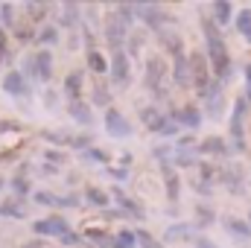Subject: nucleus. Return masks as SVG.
<instances>
[{"label":"nucleus","instance_id":"obj_1","mask_svg":"<svg viewBox=\"0 0 251 248\" xmlns=\"http://www.w3.org/2000/svg\"><path fill=\"white\" fill-rule=\"evenodd\" d=\"M201 29H204V41H207V62L216 73V82H225L231 76V56H228L225 38H222V32L216 29V24L210 18L201 21Z\"/></svg>","mask_w":251,"mask_h":248},{"label":"nucleus","instance_id":"obj_2","mask_svg":"<svg viewBox=\"0 0 251 248\" xmlns=\"http://www.w3.org/2000/svg\"><path fill=\"white\" fill-rule=\"evenodd\" d=\"M140 120H143V125H146L149 131H155V134H161V137H176L178 128H181L178 123H173L167 114H161V108H143V111H140Z\"/></svg>","mask_w":251,"mask_h":248},{"label":"nucleus","instance_id":"obj_3","mask_svg":"<svg viewBox=\"0 0 251 248\" xmlns=\"http://www.w3.org/2000/svg\"><path fill=\"white\" fill-rule=\"evenodd\" d=\"M207 56L204 53H193L190 56V70H193V85H196V94L204 99L207 97V91H210V85H213V79H210V73H207Z\"/></svg>","mask_w":251,"mask_h":248},{"label":"nucleus","instance_id":"obj_4","mask_svg":"<svg viewBox=\"0 0 251 248\" xmlns=\"http://www.w3.org/2000/svg\"><path fill=\"white\" fill-rule=\"evenodd\" d=\"M246 111H249V97H237L234 111H231V140H234V149H237V152L246 149V131H243Z\"/></svg>","mask_w":251,"mask_h":248},{"label":"nucleus","instance_id":"obj_5","mask_svg":"<svg viewBox=\"0 0 251 248\" xmlns=\"http://www.w3.org/2000/svg\"><path fill=\"white\" fill-rule=\"evenodd\" d=\"M146 88L155 97H167V64L161 62L158 56H152L146 62Z\"/></svg>","mask_w":251,"mask_h":248},{"label":"nucleus","instance_id":"obj_6","mask_svg":"<svg viewBox=\"0 0 251 248\" xmlns=\"http://www.w3.org/2000/svg\"><path fill=\"white\" fill-rule=\"evenodd\" d=\"M131 6H134V18H140L152 29H161L164 24H170V15L155 3H131Z\"/></svg>","mask_w":251,"mask_h":248},{"label":"nucleus","instance_id":"obj_7","mask_svg":"<svg viewBox=\"0 0 251 248\" xmlns=\"http://www.w3.org/2000/svg\"><path fill=\"white\" fill-rule=\"evenodd\" d=\"M32 231L38 237H59L62 240L64 234H70V225H67V219H62V216H47V219L32 222Z\"/></svg>","mask_w":251,"mask_h":248},{"label":"nucleus","instance_id":"obj_8","mask_svg":"<svg viewBox=\"0 0 251 248\" xmlns=\"http://www.w3.org/2000/svg\"><path fill=\"white\" fill-rule=\"evenodd\" d=\"M29 70H32V76H35L38 82H50V76H53V56H50L47 50L35 53V56L29 59Z\"/></svg>","mask_w":251,"mask_h":248},{"label":"nucleus","instance_id":"obj_9","mask_svg":"<svg viewBox=\"0 0 251 248\" xmlns=\"http://www.w3.org/2000/svg\"><path fill=\"white\" fill-rule=\"evenodd\" d=\"M3 91L9 94V97H29V85H26V79H24V73L21 70H9L6 76H3Z\"/></svg>","mask_w":251,"mask_h":248},{"label":"nucleus","instance_id":"obj_10","mask_svg":"<svg viewBox=\"0 0 251 248\" xmlns=\"http://www.w3.org/2000/svg\"><path fill=\"white\" fill-rule=\"evenodd\" d=\"M105 128H108L111 137H128L131 134V123L126 120L117 108H108L105 111Z\"/></svg>","mask_w":251,"mask_h":248},{"label":"nucleus","instance_id":"obj_11","mask_svg":"<svg viewBox=\"0 0 251 248\" xmlns=\"http://www.w3.org/2000/svg\"><path fill=\"white\" fill-rule=\"evenodd\" d=\"M105 38H108V44H111V50L117 53V50H123L126 44V26L120 24V18L114 15V18H108V24H105Z\"/></svg>","mask_w":251,"mask_h":248},{"label":"nucleus","instance_id":"obj_12","mask_svg":"<svg viewBox=\"0 0 251 248\" xmlns=\"http://www.w3.org/2000/svg\"><path fill=\"white\" fill-rule=\"evenodd\" d=\"M173 82L178 85V88H187L193 85V70H190V59L181 53V56H176V62H173Z\"/></svg>","mask_w":251,"mask_h":248},{"label":"nucleus","instance_id":"obj_13","mask_svg":"<svg viewBox=\"0 0 251 248\" xmlns=\"http://www.w3.org/2000/svg\"><path fill=\"white\" fill-rule=\"evenodd\" d=\"M170 120L178 123V125H184V128H199V125H201V114H199V108L184 105V108H176V111L170 114Z\"/></svg>","mask_w":251,"mask_h":248},{"label":"nucleus","instance_id":"obj_14","mask_svg":"<svg viewBox=\"0 0 251 248\" xmlns=\"http://www.w3.org/2000/svg\"><path fill=\"white\" fill-rule=\"evenodd\" d=\"M111 79L114 85H128V53L126 50H117L111 59Z\"/></svg>","mask_w":251,"mask_h":248},{"label":"nucleus","instance_id":"obj_15","mask_svg":"<svg viewBox=\"0 0 251 248\" xmlns=\"http://www.w3.org/2000/svg\"><path fill=\"white\" fill-rule=\"evenodd\" d=\"M67 114H70L79 125H94V111H91V105H85L82 99L67 102Z\"/></svg>","mask_w":251,"mask_h":248},{"label":"nucleus","instance_id":"obj_16","mask_svg":"<svg viewBox=\"0 0 251 248\" xmlns=\"http://www.w3.org/2000/svg\"><path fill=\"white\" fill-rule=\"evenodd\" d=\"M199 155H213V158H225L228 155V143L222 137H204L199 143Z\"/></svg>","mask_w":251,"mask_h":248},{"label":"nucleus","instance_id":"obj_17","mask_svg":"<svg viewBox=\"0 0 251 248\" xmlns=\"http://www.w3.org/2000/svg\"><path fill=\"white\" fill-rule=\"evenodd\" d=\"M204 102H207V114H210V117H219V111H222V85H219V82L210 85Z\"/></svg>","mask_w":251,"mask_h":248},{"label":"nucleus","instance_id":"obj_18","mask_svg":"<svg viewBox=\"0 0 251 248\" xmlns=\"http://www.w3.org/2000/svg\"><path fill=\"white\" fill-rule=\"evenodd\" d=\"M64 94H67L70 102L79 99V94H82V70H73V73L64 79Z\"/></svg>","mask_w":251,"mask_h":248},{"label":"nucleus","instance_id":"obj_19","mask_svg":"<svg viewBox=\"0 0 251 248\" xmlns=\"http://www.w3.org/2000/svg\"><path fill=\"white\" fill-rule=\"evenodd\" d=\"M225 228H228V234H234V237H240V240H251V225H249V219L243 222V219H234V216H228V219H225Z\"/></svg>","mask_w":251,"mask_h":248},{"label":"nucleus","instance_id":"obj_20","mask_svg":"<svg viewBox=\"0 0 251 248\" xmlns=\"http://www.w3.org/2000/svg\"><path fill=\"white\" fill-rule=\"evenodd\" d=\"M222 184L228 187L231 193H243V170L240 167H231L222 173Z\"/></svg>","mask_w":251,"mask_h":248},{"label":"nucleus","instance_id":"obj_21","mask_svg":"<svg viewBox=\"0 0 251 248\" xmlns=\"http://www.w3.org/2000/svg\"><path fill=\"white\" fill-rule=\"evenodd\" d=\"M114 201L120 204V210H123V213H128V216H137V219H143V216H146V213H143V207H140V204H134L131 198H126L120 190H114Z\"/></svg>","mask_w":251,"mask_h":248},{"label":"nucleus","instance_id":"obj_22","mask_svg":"<svg viewBox=\"0 0 251 248\" xmlns=\"http://www.w3.org/2000/svg\"><path fill=\"white\" fill-rule=\"evenodd\" d=\"M164 184H167V198H170V201H178V190H181V184H178V175L170 170V164L164 167Z\"/></svg>","mask_w":251,"mask_h":248},{"label":"nucleus","instance_id":"obj_23","mask_svg":"<svg viewBox=\"0 0 251 248\" xmlns=\"http://www.w3.org/2000/svg\"><path fill=\"white\" fill-rule=\"evenodd\" d=\"M231 12H234V6H231L228 0H216V3H213V24L225 26V24L231 21Z\"/></svg>","mask_w":251,"mask_h":248},{"label":"nucleus","instance_id":"obj_24","mask_svg":"<svg viewBox=\"0 0 251 248\" xmlns=\"http://www.w3.org/2000/svg\"><path fill=\"white\" fill-rule=\"evenodd\" d=\"M213 219H216V213H213V207H207V204H196V228H207V225H213Z\"/></svg>","mask_w":251,"mask_h":248},{"label":"nucleus","instance_id":"obj_25","mask_svg":"<svg viewBox=\"0 0 251 248\" xmlns=\"http://www.w3.org/2000/svg\"><path fill=\"white\" fill-rule=\"evenodd\" d=\"M85 198H88L94 207H105V204L111 201V198H108V193H105V190H100V187H88V190H85Z\"/></svg>","mask_w":251,"mask_h":248},{"label":"nucleus","instance_id":"obj_26","mask_svg":"<svg viewBox=\"0 0 251 248\" xmlns=\"http://www.w3.org/2000/svg\"><path fill=\"white\" fill-rule=\"evenodd\" d=\"M88 67H91L94 73H105V70H108V62H105V56H102L100 50H88Z\"/></svg>","mask_w":251,"mask_h":248},{"label":"nucleus","instance_id":"obj_27","mask_svg":"<svg viewBox=\"0 0 251 248\" xmlns=\"http://www.w3.org/2000/svg\"><path fill=\"white\" fill-rule=\"evenodd\" d=\"M85 237H88V243H94L97 248H111L114 246V237H108V234H102V231H91V228H88Z\"/></svg>","mask_w":251,"mask_h":248},{"label":"nucleus","instance_id":"obj_28","mask_svg":"<svg viewBox=\"0 0 251 248\" xmlns=\"http://www.w3.org/2000/svg\"><path fill=\"white\" fill-rule=\"evenodd\" d=\"M237 29L243 32V38L251 44V9H243V12L237 15Z\"/></svg>","mask_w":251,"mask_h":248},{"label":"nucleus","instance_id":"obj_29","mask_svg":"<svg viewBox=\"0 0 251 248\" xmlns=\"http://www.w3.org/2000/svg\"><path fill=\"white\" fill-rule=\"evenodd\" d=\"M134 246H137L134 231H120V234H114V246L111 248H134Z\"/></svg>","mask_w":251,"mask_h":248},{"label":"nucleus","instance_id":"obj_30","mask_svg":"<svg viewBox=\"0 0 251 248\" xmlns=\"http://www.w3.org/2000/svg\"><path fill=\"white\" fill-rule=\"evenodd\" d=\"M134 240H137V246H140V248H164L155 237H152V234H149V231H143V228H140V231H134Z\"/></svg>","mask_w":251,"mask_h":248},{"label":"nucleus","instance_id":"obj_31","mask_svg":"<svg viewBox=\"0 0 251 248\" xmlns=\"http://www.w3.org/2000/svg\"><path fill=\"white\" fill-rule=\"evenodd\" d=\"M79 6L76 3H64V15H62V24L64 26H76V21H79Z\"/></svg>","mask_w":251,"mask_h":248},{"label":"nucleus","instance_id":"obj_32","mask_svg":"<svg viewBox=\"0 0 251 248\" xmlns=\"http://www.w3.org/2000/svg\"><path fill=\"white\" fill-rule=\"evenodd\" d=\"M82 158H85V161H94V164H108V155H105L102 149H94V146H91V149H85V152H82Z\"/></svg>","mask_w":251,"mask_h":248},{"label":"nucleus","instance_id":"obj_33","mask_svg":"<svg viewBox=\"0 0 251 248\" xmlns=\"http://www.w3.org/2000/svg\"><path fill=\"white\" fill-rule=\"evenodd\" d=\"M35 38H38V41H41V44H47V47H50V44H56V41H59V38H56V26H44V29H41V32H38V35H35Z\"/></svg>","mask_w":251,"mask_h":248},{"label":"nucleus","instance_id":"obj_34","mask_svg":"<svg viewBox=\"0 0 251 248\" xmlns=\"http://www.w3.org/2000/svg\"><path fill=\"white\" fill-rule=\"evenodd\" d=\"M167 237H170V240H187L190 237V225H173V228L167 231Z\"/></svg>","mask_w":251,"mask_h":248},{"label":"nucleus","instance_id":"obj_35","mask_svg":"<svg viewBox=\"0 0 251 248\" xmlns=\"http://www.w3.org/2000/svg\"><path fill=\"white\" fill-rule=\"evenodd\" d=\"M196 152H190V149H178V155H176V164L178 167H193L196 164V158H193Z\"/></svg>","mask_w":251,"mask_h":248},{"label":"nucleus","instance_id":"obj_36","mask_svg":"<svg viewBox=\"0 0 251 248\" xmlns=\"http://www.w3.org/2000/svg\"><path fill=\"white\" fill-rule=\"evenodd\" d=\"M0 21L9 26V24H15V15H12V3H0Z\"/></svg>","mask_w":251,"mask_h":248},{"label":"nucleus","instance_id":"obj_37","mask_svg":"<svg viewBox=\"0 0 251 248\" xmlns=\"http://www.w3.org/2000/svg\"><path fill=\"white\" fill-rule=\"evenodd\" d=\"M12 190H15V193H18V196H26V193H29V181H26V178H21V175H18V178H15V181H12Z\"/></svg>","mask_w":251,"mask_h":248},{"label":"nucleus","instance_id":"obj_38","mask_svg":"<svg viewBox=\"0 0 251 248\" xmlns=\"http://www.w3.org/2000/svg\"><path fill=\"white\" fill-rule=\"evenodd\" d=\"M26 9H29V12H35V15H32V21H41V18H44L41 12H47V3H26Z\"/></svg>","mask_w":251,"mask_h":248},{"label":"nucleus","instance_id":"obj_39","mask_svg":"<svg viewBox=\"0 0 251 248\" xmlns=\"http://www.w3.org/2000/svg\"><path fill=\"white\" fill-rule=\"evenodd\" d=\"M0 213H3V216H18V219H21V216H24V207H18V204H3Z\"/></svg>","mask_w":251,"mask_h":248},{"label":"nucleus","instance_id":"obj_40","mask_svg":"<svg viewBox=\"0 0 251 248\" xmlns=\"http://www.w3.org/2000/svg\"><path fill=\"white\" fill-rule=\"evenodd\" d=\"M94 102H97V105H108V91H105V88H97V91H94Z\"/></svg>","mask_w":251,"mask_h":248},{"label":"nucleus","instance_id":"obj_41","mask_svg":"<svg viewBox=\"0 0 251 248\" xmlns=\"http://www.w3.org/2000/svg\"><path fill=\"white\" fill-rule=\"evenodd\" d=\"M108 173H111V175H114V178H117V181H126V178H128V173H126L123 167H111V170H108Z\"/></svg>","mask_w":251,"mask_h":248},{"label":"nucleus","instance_id":"obj_42","mask_svg":"<svg viewBox=\"0 0 251 248\" xmlns=\"http://www.w3.org/2000/svg\"><path fill=\"white\" fill-rule=\"evenodd\" d=\"M47 161H50V164H62L64 155L62 152H56V149H50V152H47Z\"/></svg>","mask_w":251,"mask_h":248},{"label":"nucleus","instance_id":"obj_43","mask_svg":"<svg viewBox=\"0 0 251 248\" xmlns=\"http://www.w3.org/2000/svg\"><path fill=\"white\" fill-rule=\"evenodd\" d=\"M131 41H128V53H137L140 50V35H128Z\"/></svg>","mask_w":251,"mask_h":248},{"label":"nucleus","instance_id":"obj_44","mask_svg":"<svg viewBox=\"0 0 251 248\" xmlns=\"http://www.w3.org/2000/svg\"><path fill=\"white\" fill-rule=\"evenodd\" d=\"M62 243H64V246H79V237L70 231V234H64V237H62Z\"/></svg>","mask_w":251,"mask_h":248},{"label":"nucleus","instance_id":"obj_45","mask_svg":"<svg viewBox=\"0 0 251 248\" xmlns=\"http://www.w3.org/2000/svg\"><path fill=\"white\" fill-rule=\"evenodd\" d=\"M18 41H32L29 38V26H18Z\"/></svg>","mask_w":251,"mask_h":248},{"label":"nucleus","instance_id":"obj_46","mask_svg":"<svg viewBox=\"0 0 251 248\" xmlns=\"http://www.w3.org/2000/svg\"><path fill=\"white\" fill-rule=\"evenodd\" d=\"M196 248H219V246H213V243L204 240V237H196Z\"/></svg>","mask_w":251,"mask_h":248},{"label":"nucleus","instance_id":"obj_47","mask_svg":"<svg viewBox=\"0 0 251 248\" xmlns=\"http://www.w3.org/2000/svg\"><path fill=\"white\" fill-rule=\"evenodd\" d=\"M0 59H6V35H3V29H0Z\"/></svg>","mask_w":251,"mask_h":248},{"label":"nucleus","instance_id":"obj_48","mask_svg":"<svg viewBox=\"0 0 251 248\" xmlns=\"http://www.w3.org/2000/svg\"><path fill=\"white\" fill-rule=\"evenodd\" d=\"M246 79H249V99H251V64H246Z\"/></svg>","mask_w":251,"mask_h":248},{"label":"nucleus","instance_id":"obj_49","mask_svg":"<svg viewBox=\"0 0 251 248\" xmlns=\"http://www.w3.org/2000/svg\"><path fill=\"white\" fill-rule=\"evenodd\" d=\"M26 248H47V246H41V243H29Z\"/></svg>","mask_w":251,"mask_h":248},{"label":"nucleus","instance_id":"obj_50","mask_svg":"<svg viewBox=\"0 0 251 248\" xmlns=\"http://www.w3.org/2000/svg\"><path fill=\"white\" fill-rule=\"evenodd\" d=\"M249 225H251V213H249Z\"/></svg>","mask_w":251,"mask_h":248}]
</instances>
